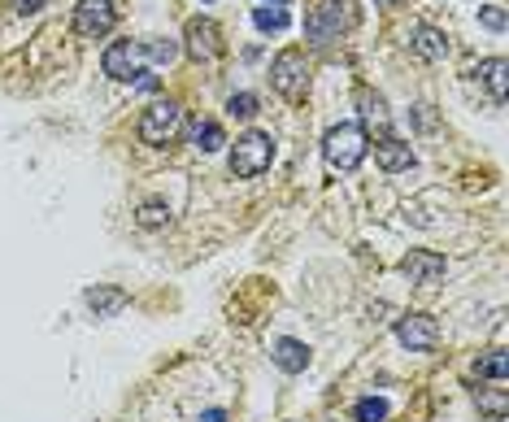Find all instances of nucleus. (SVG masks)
I'll use <instances>...</instances> for the list:
<instances>
[{"instance_id":"nucleus-9","label":"nucleus","mask_w":509,"mask_h":422,"mask_svg":"<svg viewBox=\"0 0 509 422\" xmlns=\"http://www.w3.org/2000/svg\"><path fill=\"white\" fill-rule=\"evenodd\" d=\"M444 271H449V261H444L440 252H431V249H410L405 257H401V274H405L410 283H418V288H427V283L444 279Z\"/></svg>"},{"instance_id":"nucleus-10","label":"nucleus","mask_w":509,"mask_h":422,"mask_svg":"<svg viewBox=\"0 0 509 422\" xmlns=\"http://www.w3.org/2000/svg\"><path fill=\"white\" fill-rule=\"evenodd\" d=\"M183 35H188V57H196V61H214L222 52V31L209 18H192Z\"/></svg>"},{"instance_id":"nucleus-26","label":"nucleus","mask_w":509,"mask_h":422,"mask_svg":"<svg viewBox=\"0 0 509 422\" xmlns=\"http://www.w3.org/2000/svg\"><path fill=\"white\" fill-rule=\"evenodd\" d=\"M9 5H14V9H18V14H35V9H40V5H44V0H9Z\"/></svg>"},{"instance_id":"nucleus-11","label":"nucleus","mask_w":509,"mask_h":422,"mask_svg":"<svg viewBox=\"0 0 509 422\" xmlns=\"http://www.w3.org/2000/svg\"><path fill=\"white\" fill-rule=\"evenodd\" d=\"M375 161L384 166L388 174H401L413 166V149L405 144V140H396V135H384L379 144H375Z\"/></svg>"},{"instance_id":"nucleus-3","label":"nucleus","mask_w":509,"mask_h":422,"mask_svg":"<svg viewBox=\"0 0 509 422\" xmlns=\"http://www.w3.org/2000/svg\"><path fill=\"white\" fill-rule=\"evenodd\" d=\"M270 87H274L279 96H288V100L305 96V87H310V61H305V52L301 49L279 52V57L270 61Z\"/></svg>"},{"instance_id":"nucleus-27","label":"nucleus","mask_w":509,"mask_h":422,"mask_svg":"<svg viewBox=\"0 0 509 422\" xmlns=\"http://www.w3.org/2000/svg\"><path fill=\"white\" fill-rule=\"evenodd\" d=\"M135 87H140V92H153V87H157V75H140L135 78Z\"/></svg>"},{"instance_id":"nucleus-23","label":"nucleus","mask_w":509,"mask_h":422,"mask_svg":"<svg viewBox=\"0 0 509 422\" xmlns=\"http://www.w3.org/2000/svg\"><path fill=\"white\" fill-rule=\"evenodd\" d=\"M227 109H231L236 118H253V114H257V96H253V92H240V96L227 100Z\"/></svg>"},{"instance_id":"nucleus-16","label":"nucleus","mask_w":509,"mask_h":422,"mask_svg":"<svg viewBox=\"0 0 509 422\" xmlns=\"http://www.w3.org/2000/svg\"><path fill=\"white\" fill-rule=\"evenodd\" d=\"M188 140H192V149H200V152H218L222 144H227V135H222V126L218 123H192V131H188Z\"/></svg>"},{"instance_id":"nucleus-18","label":"nucleus","mask_w":509,"mask_h":422,"mask_svg":"<svg viewBox=\"0 0 509 422\" xmlns=\"http://www.w3.org/2000/svg\"><path fill=\"white\" fill-rule=\"evenodd\" d=\"M353 418L357 422H384L388 418V400L384 397H362L353 405Z\"/></svg>"},{"instance_id":"nucleus-12","label":"nucleus","mask_w":509,"mask_h":422,"mask_svg":"<svg viewBox=\"0 0 509 422\" xmlns=\"http://www.w3.org/2000/svg\"><path fill=\"white\" fill-rule=\"evenodd\" d=\"M410 49L418 52L422 61H440V57L449 52V40H444V31L418 23V26H410Z\"/></svg>"},{"instance_id":"nucleus-17","label":"nucleus","mask_w":509,"mask_h":422,"mask_svg":"<svg viewBox=\"0 0 509 422\" xmlns=\"http://www.w3.org/2000/svg\"><path fill=\"white\" fill-rule=\"evenodd\" d=\"M475 371L484 374V379H496V383H505V374H509V357H505V348H492L487 357H479V366Z\"/></svg>"},{"instance_id":"nucleus-14","label":"nucleus","mask_w":509,"mask_h":422,"mask_svg":"<svg viewBox=\"0 0 509 422\" xmlns=\"http://www.w3.org/2000/svg\"><path fill=\"white\" fill-rule=\"evenodd\" d=\"M475 75L484 78V87L492 92V100H505L509 96V66H505V57H487V61H479V70Z\"/></svg>"},{"instance_id":"nucleus-29","label":"nucleus","mask_w":509,"mask_h":422,"mask_svg":"<svg viewBox=\"0 0 509 422\" xmlns=\"http://www.w3.org/2000/svg\"><path fill=\"white\" fill-rule=\"evenodd\" d=\"M375 5H396V0H375Z\"/></svg>"},{"instance_id":"nucleus-21","label":"nucleus","mask_w":509,"mask_h":422,"mask_svg":"<svg viewBox=\"0 0 509 422\" xmlns=\"http://www.w3.org/2000/svg\"><path fill=\"white\" fill-rule=\"evenodd\" d=\"M253 23H257V31H288V9H253Z\"/></svg>"},{"instance_id":"nucleus-8","label":"nucleus","mask_w":509,"mask_h":422,"mask_svg":"<svg viewBox=\"0 0 509 422\" xmlns=\"http://www.w3.org/2000/svg\"><path fill=\"white\" fill-rule=\"evenodd\" d=\"M140 61H144V44H140V40H118V44L105 49V61H100V66H105L109 78H131V75H144Z\"/></svg>"},{"instance_id":"nucleus-7","label":"nucleus","mask_w":509,"mask_h":422,"mask_svg":"<svg viewBox=\"0 0 509 422\" xmlns=\"http://www.w3.org/2000/svg\"><path fill=\"white\" fill-rule=\"evenodd\" d=\"M396 340L410 348V353H431L440 344V323L431 314H405L396 323Z\"/></svg>"},{"instance_id":"nucleus-20","label":"nucleus","mask_w":509,"mask_h":422,"mask_svg":"<svg viewBox=\"0 0 509 422\" xmlns=\"http://www.w3.org/2000/svg\"><path fill=\"white\" fill-rule=\"evenodd\" d=\"M475 400H479V409H487L492 418H505V409H509V392L505 388H492V392H475Z\"/></svg>"},{"instance_id":"nucleus-15","label":"nucleus","mask_w":509,"mask_h":422,"mask_svg":"<svg viewBox=\"0 0 509 422\" xmlns=\"http://www.w3.org/2000/svg\"><path fill=\"white\" fill-rule=\"evenodd\" d=\"M83 300H88V309H92L97 318H114L122 305H126V292H122V288H92Z\"/></svg>"},{"instance_id":"nucleus-13","label":"nucleus","mask_w":509,"mask_h":422,"mask_svg":"<svg viewBox=\"0 0 509 422\" xmlns=\"http://www.w3.org/2000/svg\"><path fill=\"white\" fill-rule=\"evenodd\" d=\"M270 357H274L279 371H288V374H301L305 366H310V348L301 344V340H274Z\"/></svg>"},{"instance_id":"nucleus-19","label":"nucleus","mask_w":509,"mask_h":422,"mask_svg":"<svg viewBox=\"0 0 509 422\" xmlns=\"http://www.w3.org/2000/svg\"><path fill=\"white\" fill-rule=\"evenodd\" d=\"M140 44H144V61H157V66H170L179 57L174 40H140Z\"/></svg>"},{"instance_id":"nucleus-2","label":"nucleus","mask_w":509,"mask_h":422,"mask_svg":"<svg viewBox=\"0 0 509 422\" xmlns=\"http://www.w3.org/2000/svg\"><path fill=\"white\" fill-rule=\"evenodd\" d=\"M270 161H274V140H270L266 131H248L236 140V149L227 157V166L236 179H257L262 170H270Z\"/></svg>"},{"instance_id":"nucleus-4","label":"nucleus","mask_w":509,"mask_h":422,"mask_svg":"<svg viewBox=\"0 0 509 422\" xmlns=\"http://www.w3.org/2000/svg\"><path fill=\"white\" fill-rule=\"evenodd\" d=\"M344 26H353V0H318L305 18L310 44H331Z\"/></svg>"},{"instance_id":"nucleus-28","label":"nucleus","mask_w":509,"mask_h":422,"mask_svg":"<svg viewBox=\"0 0 509 422\" xmlns=\"http://www.w3.org/2000/svg\"><path fill=\"white\" fill-rule=\"evenodd\" d=\"M200 422H227V414H222V409H205V414H200Z\"/></svg>"},{"instance_id":"nucleus-25","label":"nucleus","mask_w":509,"mask_h":422,"mask_svg":"<svg viewBox=\"0 0 509 422\" xmlns=\"http://www.w3.org/2000/svg\"><path fill=\"white\" fill-rule=\"evenodd\" d=\"M479 23H484L487 31H505V9H501V5H487L484 14H479Z\"/></svg>"},{"instance_id":"nucleus-24","label":"nucleus","mask_w":509,"mask_h":422,"mask_svg":"<svg viewBox=\"0 0 509 422\" xmlns=\"http://www.w3.org/2000/svg\"><path fill=\"white\" fill-rule=\"evenodd\" d=\"M362 105H366L362 114L370 118V123H388V109H384V100H379V96H370V92H362Z\"/></svg>"},{"instance_id":"nucleus-5","label":"nucleus","mask_w":509,"mask_h":422,"mask_svg":"<svg viewBox=\"0 0 509 422\" xmlns=\"http://www.w3.org/2000/svg\"><path fill=\"white\" fill-rule=\"evenodd\" d=\"M179 126H183V105L179 100H153L144 109V118H140V140L162 149L179 135Z\"/></svg>"},{"instance_id":"nucleus-30","label":"nucleus","mask_w":509,"mask_h":422,"mask_svg":"<svg viewBox=\"0 0 509 422\" xmlns=\"http://www.w3.org/2000/svg\"><path fill=\"white\" fill-rule=\"evenodd\" d=\"M274 5H279V9H283V5H288V0H274Z\"/></svg>"},{"instance_id":"nucleus-1","label":"nucleus","mask_w":509,"mask_h":422,"mask_svg":"<svg viewBox=\"0 0 509 422\" xmlns=\"http://www.w3.org/2000/svg\"><path fill=\"white\" fill-rule=\"evenodd\" d=\"M366 157V131L357 123H339L322 140V161L331 174H353Z\"/></svg>"},{"instance_id":"nucleus-6","label":"nucleus","mask_w":509,"mask_h":422,"mask_svg":"<svg viewBox=\"0 0 509 422\" xmlns=\"http://www.w3.org/2000/svg\"><path fill=\"white\" fill-rule=\"evenodd\" d=\"M114 23H118L114 0H79V5H74V31H79L83 40H100V35H109Z\"/></svg>"},{"instance_id":"nucleus-22","label":"nucleus","mask_w":509,"mask_h":422,"mask_svg":"<svg viewBox=\"0 0 509 422\" xmlns=\"http://www.w3.org/2000/svg\"><path fill=\"white\" fill-rule=\"evenodd\" d=\"M135 223L144 226V231H157V226H166V223H170V209L162 205V200H148L144 209H140V218H135Z\"/></svg>"},{"instance_id":"nucleus-31","label":"nucleus","mask_w":509,"mask_h":422,"mask_svg":"<svg viewBox=\"0 0 509 422\" xmlns=\"http://www.w3.org/2000/svg\"><path fill=\"white\" fill-rule=\"evenodd\" d=\"M496 422H505V418H496Z\"/></svg>"}]
</instances>
